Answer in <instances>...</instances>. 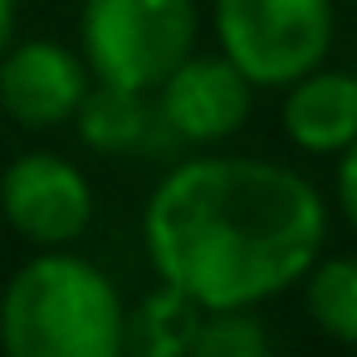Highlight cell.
<instances>
[{
    "instance_id": "obj_5",
    "label": "cell",
    "mask_w": 357,
    "mask_h": 357,
    "mask_svg": "<svg viewBox=\"0 0 357 357\" xmlns=\"http://www.w3.org/2000/svg\"><path fill=\"white\" fill-rule=\"evenodd\" d=\"M0 215L6 225L35 245L59 250L74 245L93 220V186L89 176L59 152H25L0 176Z\"/></svg>"
},
{
    "instance_id": "obj_16",
    "label": "cell",
    "mask_w": 357,
    "mask_h": 357,
    "mask_svg": "<svg viewBox=\"0 0 357 357\" xmlns=\"http://www.w3.org/2000/svg\"><path fill=\"white\" fill-rule=\"evenodd\" d=\"M352 74H357V69H352Z\"/></svg>"
},
{
    "instance_id": "obj_14",
    "label": "cell",
    "mask_w": 357,
    "mask_h": 357,
    "mask_svg": "<svg viewBox=\"0 0 357 357\" xmlns=\"http://www.w3.org/2000/svg\"><path fill=\"white\" fill-rule=\"evenodd\" d=\"M15 40V0H0V54Z\"/></svg>"
},
{
    "instance_id": "obj_11",
    "label": "cell",
    "mask_w": 357,
    "mask_h": 357,
    "mask_svg": "<svg viewBox=\"0 0 357 357\" xmlns=\"http://www.w3.org/2000/svg\"><path fill=\"white\" fill-rule=\"evenodd\" d=\"M303 308L333 342L357 347V255L318 259L303 274Z\"/></svg>"
},
{
    "instance_id": "obj_12",
    "label": "cell",
    "mask_w": 357,
    "mask_h": 357,
    "mask_svg": "<svg viewBox=\"0 0 357 357\" xmlns=\"http://www.w3.org/2000/svg\"><path fill=\"white\" fill-rule=\"evenodd\" d=\"M269 328L255 318V308H211L201 313L191 357H264Z\"/></svg>"
},
{
    "instance_id": "obj_9",
    "label": "cell",
    "mask_w": 357,
    "mask_h": 357,
    "mask_svg": "<svg viewBox=\"0 0 357 357\" xmlns=\"http://www.w3.org/2000/svg\"><path fill=\"white\" fill-rule=\"evenodd\" d=\"M74 128H79V137H84L93 152L118 157V152L147 147V137H152V128H157V108H152L147 93H137V89H118V84H98V79H93L89 98H84V108H79V118H74Z\"/></svg>"
},
{
    "instance_id": "obj_1",
    "label": "cell",
    "mask_w": 357,
    "mask_h": 357,
    "mask_svg": "<svg viewBox=\"0 0 357 357\" xmlns=\"http://www.w3.org/2000/svg\"><path fill=\"white\" fill-rule=\"evenodd\" d=\"M328 240L318 186L264 157H196L172 167L142 211V245L162 284L211 308H259L303 284Z\"/></svg>"
},
{
    "instance_id": "obj_13",
    "label": "cell",
    "mask_w": 357,
    "mask_h": 357,
    "mask_svg": "<svg viewBox=\"0 0 357 357\" xmlns=\"http://www.w3.org/2000/svg\"><path fill=\"white\" fill-rule=\"evenodd\" d=\"M333 196H337V211L347 215V225L357 230V142L337 152V176H333Z\"/></svg>"
},
{
    "instance_id": "obj_4",
    "label": "cell",
    "mask_w": 357,
    "mask_h": 357,
    "mask_svg": "<svg viewBox=\"0 0 357 357\" xmlns=\"http://www.w3.org/2000/svg\"><path fill=\"white\" fill-rule=\"evenodd\" d=\"M211 25L255 89H289L328 59L337 10L333 0H211Z\"/></svg>"
},
{
    "instance_id": "obj_6",
    "label": "cell",
    "mask_w": 357,
    "mask_h": 357,
    "mask_svg": "<svg viewBox=\"0 0 357 357\" xmlns=\"http://www.w3.org/2000/svg\"><path fill=\"white\" fill-rule=\"evenodd\" d=\"M255 84L225 54H186L157 84V123L191 147H215L235 137L250 118Z\"/></svg>"
},
{
    "instance_id": "obj_15",
    "label": "cell",
    "mask_w": 357,
    "mask_h": 357,
    "mask_svg": "<svg viewBox=\"0 0 357 357\" xmlns=\"http://www.w3.org/2000/svg\"><path fill=\"white\" fill-rule=\"evenodd\" d=\"M352 6H357V0H352Z\"/></svg>"
},
{
    "instance_id": "obj_2",
    "label": "cell",
    "mask_w": 357,
    "mask_h": 357,
    "mask_svg": "<svg viewBox=\"0 0 357 357\" xmlns=\"http://www.w3.org/2000/svg\"><path fill=\"white\" fill-rule=\"evenodd\" d=\"M128 313L113 279L69 245L40 250L0 294V347L10 357H113Z\"/></svg>"
},
{
    "instance_id": "obj_8",
    "label": "cell",
    "mask_w": 357,
    "mask_h": 357,
    "mask_svg": "<svg viewBox=\"0 0 357 357\" xmlns=\"http://www.w3.org/2000/svg\"><path fill=\"white\" fill-rule=\"evenodd\" d=\"M284 137L308 157H337L357 142V74L313 69L284 89Z\"/></svg>"
},
{
    "instance_id": "obj_7",
    "label": "cell",
    "mask_w": 357,
    "mask_h": 357,
    "mask_svg": "<svg viewBox=\"0 0 357 357\" xmlns=\"http://www.w3.org/2000/svg\"><path fill=\"white\" fill-rule=\"evenodd\" d=\"M89 89V59L59 40H25L0 54V108L30 132H54L74 123Z\"/></svg>"
},
{
    "instance_id": "obj_10",
    "label": "cell",
    "mask_w": 357,
    "mask_h": 357,
    "mask_svg": "<svg viewBox=\"0 0 357 357\" xmlns=\"http://www.w3.org/2000/svg\"><path fill=\"white\" fill-rule=\"evenodd\" d=\"M201 303L186 298L181 289L162 284L157 294H147L132 313H128V337L123 347L142 352V357H186L201 328Z\"/></svg>"
},
{
    "instance_id": "obj_3",
    "label": "cell",
    "mask_w": 357,
    "mask_h": 357,
    "mask_svg": "<svg viewBox=\"0 0 357 357\" xmlns=\"http://www.w3.org/2000/svg\"><path fill=\"white\" fill-rule=\"evenodd\" d=\"M196 0H84L79 54L98 84L157 93V84L196 50Z\"/></svg>"
}]
</instances>
